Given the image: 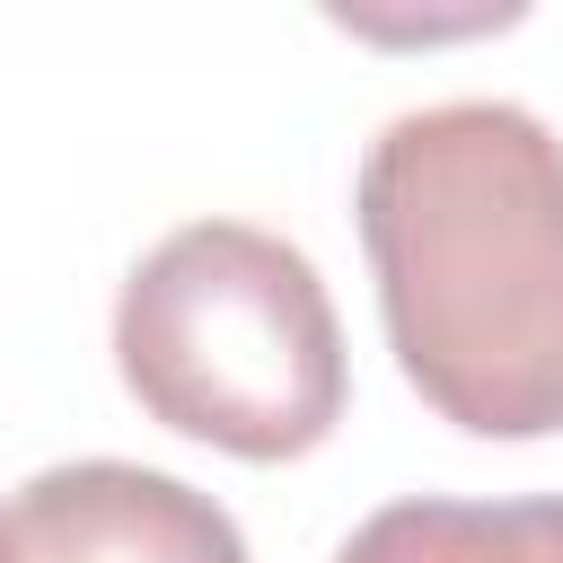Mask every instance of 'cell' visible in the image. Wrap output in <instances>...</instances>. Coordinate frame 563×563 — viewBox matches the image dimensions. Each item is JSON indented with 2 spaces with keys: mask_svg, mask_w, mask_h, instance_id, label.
<instances>
[{
  "mask_svg": "<svg viewBox=\"0 0 563 563\" xmlns=\"http://www.w3.org/2000/svg\"><path fill=\"white\" fill-rule=\"evenodd\" d=\"M387 352L475 440L563 431V141L510 97L396 114L352 185Z\"/></svg>",
  "mask_w": 563,
  "mask_h": 563,
  "instance_id": "6da1fadb",
  "label": "cell"
},
{
  "mask_svg": "<svg viewBox=\"0 0 563 563\" xmlns=\"http://www.w3.org/2000/svg\"><path fill=\"white\" fill-rule=\"evenodd\" d=\"M114 369L150 422L255 466L308 457L352 396L317 264L255 220H185L123 273Z\"/></svg>",
  "mask_w": 563,
  "mask_h": 563,
  "instance_id": "7a4b0ae2",
  "label": "cell"
},
{
  "mask_svg": "<svg viewBox=\"0 0 563 563\" xmlns=\"http://www.w3.org/2000/svg\"><path fill=\"white\" fill-rule=\"evenodd\" d=\"M0 563H246V537L185 475L70 457L18 484L0 510Z\"/></svg>",
  "mask_w": 563,
  "mask_h": 563,
  "instance_id": "3957f363",
  "label": "cell"
},
{
  "mask_svg": "<svg viewBox=\"0 0 563 563\" xmlns=\"http://www.w3.org/2000/svg\"><path fill=\"white\" fill-rule=\"evenodd\" d=\"M334 563H563V493L537 501H387Z\"/></svg>",
  "mask_w": 563,
  "mask_h": 563,
  "instance_id": "277c9868",
  "label": "cell"
}]
</instances>
